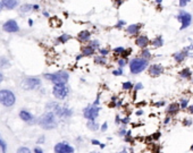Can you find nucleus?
Wrapping results in <instances>:
<instances>
[{"label":"nucleus","instance_id":"f257e3e1","mask_svg":"<svg viewBox=\"0 0 193 153\" xmlns=\"http://www.w3.org/2000/svg\"><path fill=\"white\" fill-rule=\"evenodd\" d=\"M36 122H38V125L41 128L47 129V130H50V129H54V128L57 127V117L54 112L46 111L38 118Z\"/></svg>","mask_w":193,"mask_h":153},{"label":"nucleus","instance_id":"f03ea898","mask_svg":"<svg viewBox=\"0 0 193 153\" xmlns=\"http://www.w3.org/2000/svg\"><path fill=\"white\" fill-rule=\"evenodd\" d=\"M47 111H51L56 115V117L59 118H69L73 115V110L68 107L60 106L56 102H49L46 106Z\"/></svg>","mask_w":193,"mask_h":153},{"label":"nucleus","instance_id":"7ed1b4c3","mask_svg":"<svg viewBox=\"0 0 193 153\" xmlns=\"http://www.w3.org/2000/svg\"><path fill=\"white\" fill-rule=\"evenodd\" d=\"M44 78H47L48 81H50L51 83L55 84H67V82L69 80V74L65 70L56 71L52 74H44L43 75Z\"/></svg>","mask_w":193,"mask_h":153},{"label":"nucleus","instance_id":"20e7f679","mask_svg":"<svg viewBox=\"0 0 193 153\" xmlns=\"http://www.w3.org/2000/svg\"><path fill=\"white\" fill-rule=\"evenodd\" d=\"M15 102L16 97L14 92L7 88L0 90V104H2L6 108H10L15 104Z\"/></svg>","mask_w":193,"mask_h":153},{"label":"nucleus","instance_id":"39448f33","mask_svg":"<svg viewBox=\"0 0 193 153\" xmlns=\"http://www.w3.org/2000/svg\"><path fill=\"white\" fill-rule=\"evenodd\" d=\"M148 67V60L143 58H134L130 61V70L132 74H140Z\"/></svg>","mask_w":193,"mask_h":153},{"label":"nucleus","instance_id":"423d86ee","mask_svg":"<svg viewBox=\"0 0 193 153\" xmlns=\"http://www.w3.org/2000/svg\"><path fill=\"white\" fill-rule=\"evenodd\" d=\"M69 94V87L66 84H55L52 87V95L57 100H65Z\"/></svg>","mask_w":193,"mask_h":153},{"label":"nucleus","instance_id":"0eeeda50","mask_svg":"<svg viewBox=\"0 0 193 153\" xmlns=\"http://www.w3.org/2000/svg\"><path fill=\"white\" fill-rule=\"evenodd\" d=\"M20 86L25 91H33L41 86V80L38 77H26L22 81Z\"/></svg>","mask_w":193,"mask_h":153},{"label":"nucleus","instance_id":"6e6552de","mask_svg":"<svg viewBox=\"0 0 193 153\" xmlns=\"http://www.w3.org/2000/svg\"><path fill=\"white\" fill-rule=\"evenodd\" d=\"M100 111H101V107L94 106V104H89L83 109V117L87 120H96Z\"/></svg>","mask_w":193,"mask_h":153},{"label":"nucleus","instance_id":"1a4fd4ad","mask_svg":"<svg viewBox=\"0 0 193 153\" xmlns=\"http://www.w3.org/2000/svg\"><path fill=\"white\" fill-rule=\"evenodd\" d=\"M54 152L55 153H75V148L72 146L68 142H58L54 146Z\"/></svg>","mask_w":193,"mask_h":153},{"label":"nucleus","instance_id":"9d476101","mask_svg":"<svg viewBox=\"0 0 193 153\" xmlns=\"http://www.w3.org/2000/svg\"><path fill=\"white\" fill-rule=\"evenodd\" d=\"M2 30L7 33H16L20 31V26L17 24V22L14 20H8L2 25Z\"/></svg>","mask_w":193,"mask_h":153},{"label":"nucleus","instance_id":"9b49d317","mask_svg":"<svg viewBox=\"0 0 193 153\" xmlns=\"http://www.w3.org/2000/svg\"><path fill=\"white\" fill-rule=\"evenodd\" d=\"M177 18L178 20H181V23H182L181 30H184V28H186L188 26H190L191 20H192V16H191V14L186 13V11H181L179 15L177 16Z\"/></svg>","mask_w":193,"mask_h":153},{"label":"nucleus","instance_id":"f8f14e48","mask_svg":"<svg viewBox=\"0 0 193 153\" xmlns=\"http://www.w3.org/2000/svg\"><path fill=\"white\" fill-rule=\"evenodd\" d=\"M18 116H20V118L23 122H27V124H33V122H35L34 116H33L30 111H27V110H20Z\"/></svg>","mask_w":193,"mask_h":153},{"label":"nucleus","instance_id":"ddd939ff","mask_svg":"<svg viewBox=\"0 0 193 153\" xmlns=\"http://www.w3.org/2000/svg\"><path fill=\"white\" fill-rule=\"evenodd\" d=\"M163 71H164V67L161 66V65L155 64V65H151V66L149 67V74L153 77L159 76L160 74H163Z\"/></svg>","mask_w":193,"mask_h":153},{"label":"nucleus","instance_id":"4468645a","mask_svg":"<svg viewBox=\"0 0 193 153\" xmlns=\"http://www.w3.org/2000/svg\"><path fill=\"white\" fill-rule=\"evenodd\" d=\"M135 44L140 48H146V46L149 44V39H148L147 35H140L135 40Z\"/></svg>","mask_w":193,"mask_h":153},{"label":"nucleus","instance_id":"2eb2a0df","mask_svg":"<svg viewBox=\"0 0 193 153\" xmlns=\"http://www.w3.org/2000/svg\"><path fill=\"white\" fill-rule=\"evenodd\" d=\"M77 38H78V40L81 41V42H87V41L91 39V33L89 32L87 30H84V31H81L80 33H78V35H77Z\"/></svg>","mask_w":193,"mask_h":153},{"label":"nucleus","instance_id":"dca6fc26","mask_svg":"<svg viewBox=\"0 0 193 153\" xmlns=\"http://www.w3.org/2000/svg\"><path fill=\"white\" fill-rule=\"evenodd\" d=\"M1 5L7 9H14L18 5V0H1Z\"/></svg>","mask_w":193,"mask_h":153},{"label":"nucleus","instance_id":"f3484780","mask_svg":"<svg viewBox=\"0 0 193 153\" xmlns=\"http://www.w3.org/2000/svg\"><path fill=\"white\" fill-rule=\"evenodd\" d=\"M87 129L91 130V132H96V130L100 129V125H99L96 120H87Z\"/></svg>","mask_w":193,"mask_h":153},{"label":"nucleus","instance_id":"a211bd4d","mask_svg":"<svg viewBox=\"0 0 193 153\" xmlns=\"http://www.w3.org/2000/svg\"><path fill=\"white\" fill-rule=\"evenodd\" d=\"M140 27H141L140 24H132V25H130L128 27H127V33H128V34H132V35L137 34V32H139V30H140Z\"/></svg>","mask_w":193,"mask_h":153},{"label":"nucleus","instance_id":"6ab92c4d","mask_svg":"<svg viewBox=\"0 0 193 153\" xmlns=\"http://www.w3.org/2000/svg\"><path fill=\"white\" fill-rule=\"evenodd\" d=\"M94 53V49L90 46H84L82 48V56H92Z\"/></svg>","mask_w":193,"mask_h":153},{"label":"nucleus","instance_id":"aec40b11","mask_svg":"<svg viewBox=\"0 0 193 153\" xmlns=\"http://www.w3.org/2000/svg\"><path fill=\"white\" fill-rule=\"evenodd\" d=\"M7 148H8V145H7L6 141L4 140V137L1 136V134H0V152L7 153Z\"/></svg>","mask_w":193,"mask_h":153},{"label":"nucleus","instance_id":"412c9836","mask_svg":"<svg viewBox=\"0 0 193 153\" xmlns=\"http://www.w3.org/2000/svg\"><path fill=\"white\" fill-rule=\"evenodd\" d=\"M185 57H186V53H185V52H176V53L174 55V58H175V60L177 61V62L183 61L184 59H185Z\"/></svg>","mask_w":193,"mask_h":153},{"label":"nucleus","instance_id":"4be33fe9","mask_svg":"<svg viewBox=\"0 0 193 153\" xmlns=\"http://www.w3.org/2000/svg\"><path fill=\"white\" fill-rule=\"evenodd\" d=\"M69 39H71V35H68V34H61V35L58 38L57 42H58V43H63V44H64V43H66V42L69 40Z\"/></svg>","mask_w":193,"mask_h":153},{"label":"nucleus","instance_id":"5701e85b","mask_svg":"<svg viewBox=\"0 0 193 153\" xmlns=\"http://www.w3.org/2000/svg\"><path fill=\"white\" fill-rule=\"evenodd\" d=\"M178 104H176V103H173V104H170L169 107H168L167 109V112H169V113H175V112L178 111Z\"/></svg>","mask_w":193,"mask_h":153},{"label":"nucleus","instance_id":"b1692460","mask_svg":"<svg viewBox=\"0 0 193 153\" xmlns=\"http://www.w3.org/2000/svg\"><path fill=\"white\" fill-rule=\"evenodd\" d=\"M122 87H123V90H124V91H130V90H132V88H133L132 82H130V81L124 82V83H123V85H122Z\"/></svg>","mask_w":193,"mask_h":153},{"label":"nucleus","instance_id":"393cba45","mask_svg":"<svg viewBox=\"0 0 193 153\" xmlns=\"http://www.w3.org/2000/svg\"><path fill=\"white\" fill-rule=\"evenodd\" d=\"M94 62L96 64H99V65H105L107 62L106 58L102 56H96V58H94Z\"/></svg>","mask_w":193,"mask_h":153},{"label":"nucleus","instance_id":"a878e982","mask_svg":"<svg viewBox=\"0 0 193 153\" xmlns=\"http://www.w3.org/2000/svg\"><path fill=\"white\" fill-rule=\"evenodd\" d=\"M153 46H163V38L161 36H157L155 40L152 41Z\"/></svg>","mask_w":193,"mask_h":153},{"label":"nucleus","instance_id":"bb28decb","mask_svg":"<svg viewBox=\"0 0 193 153\" xmlns=\"http://www.w3.org/2000/svg\"><path fill=\"white\" fill-rule=\"evenodd\" d=\"M8 66H9L8 59H6L5 57H0V67L4 68V67H8Z\"/></svg>","mask_w":193,"mask_h":153},{"label":"nucleus","instance_id":"cd10ccee","mask_svg":"<svg viewBox=\"0 0 193 153\" xmlns=\"http://www.w3.org/2000/svg\"><path fill=\"white\" fill-rule=\"evenodd\" d=\"M32 9H33V6L29 5V4L23 5L22 7H20V11H22V13H27V11H31Z\"/></svg>","mask_w":193,"mask_h":153},{"label":"nucleus","instance_id":"c85d7f7f","mask_svg":"<svg viewBox=\"0 0 193 153\" xmlns=\"http://www.w3.org/2000/svg\"><path fill=\"white\" fill-rule=\"evenodd\" d=\"M124 51H125V49H124L123 46H117V48L114 49V53H115L116 56H122Z\"/></svg>","mask_w":193,"mask_h":153},{"label":"nucleus","instance_id":"c756f323","mask_svg":"<svg viewBox=\"0 0 193 153\" xmlns=\"http://www.w3.org/2000/svg\"><path fill=\"white\" fill-rule=\"evenodd\" d=\"M16 153H32V151L26 146H20V148H17Z\"/></svg>","mask_w":193,"mask_h":153},{"label":"nucleus","instance_id":"7c9ffc66","mask_svg":"<svg viewBox=\"0 0 193 153\" xmlns=\"http://www.w3.org/2000/svg\"><path fill=\"white\" fill-rule=\"evenodd\" d=\"M89 46H92V48H93V49L96 50V48H100V42H99L98 40H92V41H90Z\"/></svg>","mask_w":193,"mask_h":153},{"label":"nucleus","instance_id":"2f4dec72","mask_svg":"<svg viewBox=\"0 0 193 153\" xmlns=\"http://www.w3.org/2000/svg\"><path fill=\"white\" fill-rule=\"evenodd\" d=\"M181 76H183V77H190L191 76V71H190V69L188 68H185V69H183L182 70V73H181Z\"/></svg>","mask_w":193,"mask_h":153},{"label":"nucleus","instance_id":"473e14b6","mask_svg":"<svg viewBox=\"0 0 193 153\" xmlns=\"http://www.w3.org/2000/svg\"><path fill=\"white\" fill-rule=\"evenodd\" d=\"M150 57H151V55H150V51L146 50V49H144V50L142 51V58H143V59H146V60H148Z\"/></svg>","mask_w":193,"mask_h":153},{"label":"nucleus","instance_id":"72a5a7b5","mask_svg":"<svg viewBox=\"0 0 193 153\" xmlns=\"http://www.w3.org/2000/svg\"><path fill=\"white\" fill-rule=\"evenodd\" d=\"M126 133H127L126 127H125V126H122V127L119 128V130H118V135H119V136H125Z\"/></svg>","mask_w":193,"mask_h":153},{"label":"nucleus","instance_id":"f704fd0d","mask_svg":"<svg viewBox=\"0 0 193 153\" xmlns=\"http://www.w3.org/2000/svg\"><path fill=\"white\" fill-rule=\"evenodd\" d=\"M99 53H100V56L106 57L107 55L109 53V50H108V49H106V48H100V49H99Z\"/></svg>","mask_w":193,"mask_h":153},{"label":"nucleus","instance_id":"c9c22d12","mask_svg":"<svg viewBox=\"0 0 193 153\" xmlns=\"http://www.w3.org/2000/svg\"><path fill=\"white\" fill-rule=\"evenodd\" d=\"M126 64H127V59H126V58H121V59L118 60V66L121 67V68L125 66Z\"/></svg>","mask_w":193,"mask_h":153},{"label":"nucleus","instance_id":"e433bc0d","mask_svg":"<svg viewBox=\"0 0 193 153\" xmlns=\"http://www.w3.org/2000/svg\"><path fill=\"white\" fill-rule=\"evenodd\" d=\"M107 129H108V122H102V125H100V130H101L102 133L107 132Z\"/></svg>","mask_w":193,"mask_h":153},{"label":"nucleus","instance_id":"4c0bfd02","mask_svg":"<svg viewBox=\"0 0 193 153\" xmlns=\"http://www.w3.org/2000/svg\"><path fill=\"white\" fill-rule=\"evenodd\" d=\"M112 75H115V76H122L123 75L122 68H119V69H115V70L112 71Z\"/></svg>","mask_w":193,"mask_h":153},{"label":"nucleus","instance_id":"58836bf2","mask_svg":"<svg viewBox=\"0 0 193 153\" xmlns=\"http://www.w3.org/2000/svg\"><path fill=\"white\" fill-rule=\"evenodd\" d=\"M188 103V99H182V100H181V107L186 108Z\"/></svg>","mask_w":193,"mask_h":153},{"label":"nucleus","instance_id":"ea45409f","mask_svg":"<svg viewBox=\"0 0 193 153\" xmlns=\"http://www.w3.org/2000/svg\"><path fill=\"white\" fill-rule=\"evenodd\" d=\"M33 153H44V152H43V148H41V146H35V148H33Z\"/></svg>","mask_w":193,"mask_h":153},{"label":"nucleus","instance_id":"a19ab883","mask_svg":"<svg viewBox=\"0 0 193 153\" xmlns=\"http://www.w3.org/2000/svg\"><path fill=\"white\" fill-rule=\"evenodd\" d=\"M142 88H143L142 83H137L136 85H135V87H134V90H135V91H140V90H142Z\"/></svg>","mask_w":193,"mask_h":153},{"label":"nucleus","instance_id":"79ce46f5","mask_svg":"<svg viewBox=\"0 0 193 153\" xmlns=\"http://www.w3.org/2000/svg\"><path fill=\"white\" fill-rule=\"evenodd\" d=\"M188 1H190V0H179V6H181V7H184V6L188 5Z\"/></svg>","mask_w":193,"mask_h":153},{"label":"nucleus","instance_id":"37998d69","mask_svg":"<svg viewBox=\"0 0 193 153\" xmlns=\"http://www.w3.org/2000/svg\"><path fill=\"white\" fill-rule=\"evenodd\" d=\"M100 141H98V140H91V144L92 145H98V146H99V145H100Z\"/></svg>","mask_w":193,"mask_h":153},{"label":"nucleus","instance_id":"c03bdc74","mask_svg":"<svg viewBox=\"0 0 193 153\" xmlns=\"http://www.w3.org/2000/svg\"><path fill=\"white\" fill-rule=\"evenodd\" d=\"M117 153H132V151H130L128 148H123L121 151H118Z\"/></svg>","mask_w":193,"mask_h":153},{"label":"nucleus","instance_id":"a18cd8bd","mask_svg":"<svg viewBox=\"0 0 193 153\" xmlns=\"http://www.w3.org/2000/svg\"><path fill=\"white\" fill-rule=\"evenodd\" d=\"M121 119H122V118H121L119 116H118V115H117L116 118H115V122H116L117 125H121Z\"/></svg>","mask_w":193,"mask_h":153},{"label":"nucleus","instance_id":"49530a36","mask_svg":"<svg viewBox=\"0 0 193 153\" xmlns=\"http://www.w3.org/2000/svg\"><path fill=\"white\" fill-rule=\"evenodd\" d=\"M122 25H125V22H124V20L118 22V23H117V25H116V27H122Z\"/></svg>","mask_w":193,"mask_h":153},{"label":"nucleus","instance_id":"de8ad7c7","mask_svg":"<svg viewBox=\"0 0 193 153\" xmlns=\"http://www.w3.org/2000/svg\"><path fill=\"white\" fill-rule=\"evenodd\" d=\"M43 142H44V136H42V137H41L40 140L38 141V144H40V143H43Z\"/></svg>","mask_w":193,"mask_h":153},{"label":"nucleus","instance_id":"09e8293b","mask_svg":"<svg viewBox=\"0 0 193 153\" xmlns=\"http://www.w3.org/2000/svg\"><path fill=\"white\" fill-rule=\"evenodd\" d=\"M2 81H4V75L1 74V71H0V84L2 83Z\"/></svg>","mask_w":193,"mask_h":153},{"label":"nucleus","instance_id":"8fccbe9b","mask_svg":"<svg viewBox=\"0 0 193 153\" xmlns=\"http://www.w3.org/2000/svg\"><path fill=\"white\" fill-rule=\"evenodd\" d=\"M136 115L137 116H141V115H143V111L142 110H139V111H136Z\"/></svg>","mask_w":193,"mask_h":153},{"label":"nucleus","instance_id":"3c124183","mask_svg":"<svg viewBox=\"0 0 193 153\" xmlns=\"http://www.w3.org/2000/svg\"><path fill=\"white\" fill-rule=\"evenodd\" d=\"M99 148H106V145H105L103 143H100V145H99Z\"/></svg>","mask_w":193,"mask_h":153},{"label":"nucleus","instance_id":"603ef678","mask_svg":"<svg viewBox=\"0 0 193 153\" xmlns=\"http://www.w3.org/2000/svg\"><path fill=\"white\" fill-rule=\"evenodd\" d=\"M39 8H40V7H39V5H34V6H33V9H34V10H38Z\"/></svg>","mask_w":193,"mask_h":153},{"label":"nucleus","instance_id":"864d4df0","mask_svg":"<svg viewBox=\"0 0 193 153\" xmlns=\"http://www.w3.org/2000/svg\"><path fill=\"white\" fill-rule=\"evenodd\" d=\"M169 122H170V117H167L166 118V120H165V124H168Z\"/></svg>","mask_w":193,"mask_h":153},{"label":"nucleus","instance_id":"5fc2aeb1","mask_svg":"<svg viewBox=\"0 0 193 153\" xmlns=\"http://www.w3.org/2000/svg\"><path fill=\"white\" fill-rule=\"evenodd\" d=\"M188 111L191 112V113H193V106H191V107H188Z\"/></svg>","mask_w":193,"mask_h":153},{"label":"nucleus","instance_id":"6e6d98bb","mask_svg":"<svg viewBox=\"0 0 193 153\" xmlns=\"http://www.w3.org/2000/svg\"><path fill=\"white\" fill-rule=\"evenodd\" d=\"M29 25H30V26L33 25V20H29Z\"/></svg>","mask_w":193,"mask_h":153},{"label":"nucleus","instance_id":"4d7b16f0","mask_svg":"<svg viewBox=\"0 0 193 153\" xmlns=\"http://www.w3.org/2000/svg\"><path fill=\"white\" fill-rule=\"evenodd\" d=\"M82 57H83V56H82V55H80V56H77V57H76V60H80V59H81Z\"/></svg>","mask_w":193,"mask_h":153},{"label":"nucleus","instance_id":"13d9d810","mask_svg":"<svg viewBox=\"0 0 193 153\" xmlns=\"http://www.w3.org/2000/svg\"><path fill=\"white\" fill-rule=\"evenodd\" d=\"M43 15L47 16V17H48V16H49V13H47V11H43Z\"/></svg>","mask_w":193,"mask_h":153},{"label":"nucleus","instance_id":"bf43d9fd","mask_svg":"<svg viewBox=\"0 0 193 153\" xmlns=\"http://www.w3.org/2000/svg\"><path fill=\"white\" fill-rule=\"evenodd\" d=\"M161 1L163 0H156V2H158V4H161Z\"/></svg>","mask_w":193,"mask_h":153},{"label":"nucleus","instance_id":"052dcab7","mask_svg":"<svg viewBox=\"0 0 193 153\" xmlns=\"http://www.w3.org/2000/svg\"><path fill=\"white\" fill-rule=\"evenodd\" d=\"M1 9H2V5H1V2H0V11H1Z\"/></svg>","mask_w":193,"mask_h":153},{"label":"nucleus","instance_id":"680f3d73","mask_svg":"<svg viewBox=\"0 0 193 153\" xmlns=\"http://www.w3.org/2000/svg\"><path fill=\"white\" fill-rule=\"evenodd\" d=\"M90 153H100V152H98V151H92V152H90Z\"/></svg>","mask_w":193,"mask_h":153},{"label":"nucleus","instance_id":"e2e57ef3","mask_svg":"<svg viewBox=\"0 0 193 153\" xmlns=\"http://www.w3.org/2000/svg\"><path fill=\"white\" fill-rule=\"evenodd\" d=\"M191 151H193V144H192V146H191Z\"/></svg>","mask_w":193,"mask_h":153}]
</instances>
